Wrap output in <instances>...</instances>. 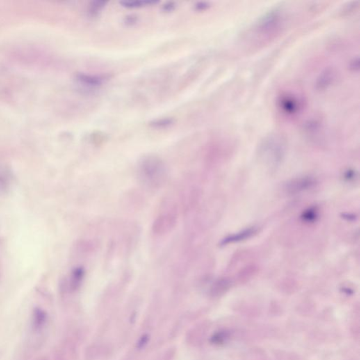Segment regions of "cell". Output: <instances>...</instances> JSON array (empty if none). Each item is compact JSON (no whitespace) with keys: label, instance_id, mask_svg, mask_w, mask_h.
<instances>
[{"label":"cell","instance_id":"cell-7","mask_svg":"<svg viewBox=\"0 0 360 360\" xmlns=\"http://www.w3.org/2000/svg\"><path fill=\"white\" fill-rule=\"evenodd\" d=\"M228 337H229V334L227 331H219V332H217L212 337L211 342L213 344H216V345H221V344H223L227 340Z\"/></svg>","mask_w":360,"mask_h":360},{"label":"cell","instance_id":"cell-10","mask_svg":"<svg viewBox=\"0 0 360 360\" xmlns=\"http://www.w3.org/2000/svg\"><path fill=\"white\" fill-rule=\"evenodd\" d=\"M126 24L131 25V26L132 25L136 24L137 21V17H135V16H130V17H126Z\"/></svg>","mask_w":360,"mask_h":360},{"label":"cell","instance_id":"cell-6","mask_svg":"<svg viewBox=\"0 0 360 360\" xmlns=\"http://www.w3.org/2000/svg\"><path fill=\"white\" fill-rule=\"evenodd\" d=\"M173 124L174 119L170 117V118H161L152 121L150 124V126L154 128H158V129L160 128V129H162V128L169 127V126H172Z\"/></svg>","mask_w":360,"mask_h":360},{"label":"cell","instance_id":"cell-4","mask_svg":"<svg viewBox=\"0 0 360 360\" xmlns=\"http://www.w3.org/2000/svg\"><path fill=\"white\" fill-rule=\"evenodd\" d=\"M85 275V270L83 267H75L71 272L70 277H69L70 279L69 284L73 290H76L79 288L83 282Z\"/></svg>","mask_w":360,"mask_h":360},{"label":"cell","instance_id":"cell-9","mask_svg":"<svg viewBox=\"0 0 360 360\" xmlns=\"http://www.w3.org/2000/svg\"><path fill=\"white\" fill-rule=\"evenodd\" d=\"M175 5L173 3H169L163 6L164 12H170L174 10Z\"/></svg>","mask_w":360,"mask_h":360},{"label":"cell","instance_id":"cell-2","mask_svg":"<svg viewBox=\"0 0 360 360\" xmlns=\"http://www.w3.org/2000/svg\"><path fill=\"white\" fill-rule=\"evenodd\" d=\"M179 206L173 201H166L163 210L160 212L153 222L151 231L156 236H165L173 230L177 224Z\"/></svg>","mask_w":360,"mask_h":360},{"label":"cell","instance_id":"cell-1","mask_svg":"<svg viewBox=\"0 0 360 360\" xmlns=\"http://www.w3.org/2000/svg\"><path fill=\"white\" fill-rule=\"evenodd\" d=\"M137 173L140 183L146 188L153 190L162 188L169 177L166 164L155 155L144 156L140 160Z\"/></svg>","mask_w":360,"mask_h":360},{"label":"cell","instance_id":"cell-8","mask_svg":"<svg viewBox=\"0 0 360 360\" xmlns=\"http://www.w3.org/2000/svg\"><path fill=\"white\" fill-rule=\"evenodd\" d=\"M107 3L104 1H94L91 3L90 12L92 15H97L106 6Z\"/></svg>","mask_w":360,"mask_h":360},{"label":"cell","instance_id":"cell-5","mask_svg":"<svg viewBox=\"0 0 360 360\" xmlns=\"http://www.w3.org/2000/svg\"><path fill=\"white\" fill-rule=\"evenodd\" d=\"M158 2L149 1V0H135V1L121 2V5L127 8H140V7L148 6V5H156Z\"/></svg>","mask_w":360,"mask_h":360},{"label":"cell","instance_id":"cell-3","mask_svg":"<svg viewBox=\"0 0 360 360\" xmlns=\"http://www.w3.org/2000/svg\"><path fill=\"white\" fill-rule=\"evenodd\" d=\"M77 79L80 85H83L85 88L94 90L102 85L105 78L95 75L80 74Z\"/></svg>","mask_w":360,"mask_h":360}]
</instances>
